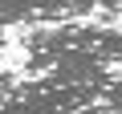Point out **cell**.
Here are the masks:
<instances>
[{
	"label": "cell",
	"mask_w": 122,
	"mask_h": 114,
	"mask_svg": "<svg viewBox=\"0 0 122 114\" xmlns=\"http://www.w3.org/2000/svg\"><path fill=\"white\" fill-rule=\"evenodd\" d=\"M20 49H25V69L33 78H41L65 53H86V57H98L106 65H122V29H114V25H81V21L37 25V29L20 33Z\"/></svg>",
	"instance_id": "6da1fadb"
}]
</instances>
